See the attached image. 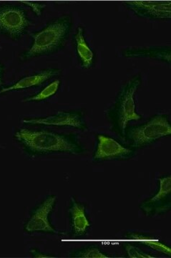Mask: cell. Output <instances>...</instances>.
<instances>
[{
	"mask_svg": "<svg viewBox=\"0 0 171 258\" xmlns=\"http://www.w3.org/2000/svg\"><path fill=\"white\" fill-rule=\"evenodd\" d=\"M15 138L30 152L35 154L64 152L71 154H79V148L73 141L52 132H32L22 128L15 135Z\"/></svg>",
	"mask_w": 171,
	"mask_h": 258,
	"instance_id": "cell-1",
	"label": "cell"
},
{
	"mask_svg": "<svg viewBox=\"0 0 171 258\" xmlns=\"http://www.w3.org/2000/svg\"><path fill=\"white\" fill-rule=\"evenodd\" d=\"M71 26L70 18L62 17L52 22L41 32L33 35V46L25 54V58L50 53L62 45Z\"/></svg>",
	"mask_w": 171,
	"mask_h": 258,
	"instance_id": "cell-2",
	"label": "cell"
},
{
	"mask_svg": "<svg viewBox=\"0 0 171 258\" xmlns=\"http://www.w3.org/2000/svg\"><path fill=\"white\" fill-rule=\"evenodd\" d=\"M170 134L171 126L166 115H157L145 125L132 129L129 137L133 147H142Z\"/></svg>",
	"mask_w": 171,
	"mask_h": 258,
	"instance_id": "cell-3",
	"label": "cell"
},
{
	"mask_svg": "<svg viewBox=\"0 0 171 258\" xmlns=\"http://www.w3.org/2000/svg\"><path fill=\"white\" fill-rule=\"evenodd\" d=\"M29 20L24 10L18 7H0V31L18 39L28 28Z\"/></svg>",
	"mask_w": 171,
	"mask_h": 258,
	"instance_id": "cell-4",
	"label": "cell"
},
{
	"mask_svg": "<svg viewBox=\"0 0 171 258\" xmlns=\"http://www.w3.org/2000/svg\"><path fill=\"white\" fill-rule=\"evenodd\" d=\"M140 85L138 78L131 80L120 95L118 115L119 125L122 134L124 135L125 128L130 120L141 119V116L135 112V93Z\"/></svg>",
	"mask_w": 171,
	"mask_h": 258,
	"instance_id": "cell-5",
	"label": "cell"
},
{
	"mask_svg": "<svg viewBox=\"0 0 171 258\" xmlns=\"http://www.w3.org/2000/svg\"><path fill=\"white\" fill-rule=\"evenodd\" d=\"M57 197H48L34 212L33 216L25 225V230L28 232H45L57 233L49 222V215L53 210Z\"/></svg>",
	"mask_w": 171,
	"mask_h": 258,
	"instance_id": "cell-6",
	"label": "cell"
},
{
	"mask_svg": "<svg viewBox=\"0 0 171 258\" xmlns=\"http://www.w3.org/2000/svg\"><path fill=\"white\" fill-rule=\"evenodd\" d=\"M125 5L139 16L156 20H167L171 17V3L168 2L131 1Z\"/></svg>",
	"mask_w": 171,
	"mask_h": 258,
	"instance_id": "cell-7",
	"label": "cell"
},
{
	"mask_svg": "<svg viewBox=\"0 0 171 258\" xmlns=\"http://www.w3.org/2000/svg\"><path fill=\"white\" fill-rule=\"evenodd\" d=\"M97 150L94 155L96 160H111L125 159L132 154V151L123 147L115 139L103 135H98Z\"/></svg>",
	"mask_w": 171,
	"mask_h": 258,
	"instance_id": "cell-8",
	"label": "cell"
},
{
	"mask_svg": "<svg viewBox=\"0 0 171 258\" xmlns=\"http://www.w3.org/2000/svg\"><path fill=\"white\" fill-rule=\"evenodd\" d=\"M24 123L47 125H68L79 129H83L84 124L79 115L68 112L59 111L55 115H50L42 118L24 120Z\"/></svg>",
	"mask_w": 171,
	"mask_h": 258,
	"instance_id": "cell-9",
	"label": "cell"
},
{
	"mask_svg": "<svg viewBox=\"0 0 171 258\" xmlns=\"http://www.w3.org/2000/svg\"><path fill=\"white\" fill-rule=\"evenodd\" d=\"M58 73L56 70H47V71H42L40 74L34 75V76H28V77L24 78L20 80L18 83H15L13 86L9 88H3L0 93L8 92V91H14V90L25 89L32 87V86H37L41 84L44 81L50 79L52 76H55Z\"/></svg>",
	"mask_w": 171,
	"mask_h": 258,
	"instance_id": "cell-10",
	"label": "cell"
},
{
	"mask_svg": "<svg viewBox=\"0 0 171 258\" xmlns=\"http://www.w3.org/2000/svg\"><path fill=\"white\" fill-rule=\"evenodd\" d=\"M72 200V205L69 212L72 217V224L74 233L76 235H82L86 233V230L90 227L89 221L84 212V208L79 205L74 199Z\"/></svg>",
	"mask_w": 171,
	"mask_h": 258,
	"instance_id": "cell-11",
	"label": "cell"
},
{
	"mask_svg": "<svg viewBox=\"0 0 171 258\" xmlns=\"http://www.w3.org/2000/svg\"><path fill=\"white\" fill-rule=\"evenodd\" d=\"M77 42V53L82 62V66L86 69L91 67L93 60V52L88 47L87 42L84 40L83 30L79 27L77 34L75 35Z\"/></svg>",
	"mask_w": 171,
	"mask_h": 258,
	"instance_id": "cell-12",
	"label": "cell"
},
{
	"mask_svg": "<svg viewBox=\"0 0 171 258\" xmlns=\"http://www.w3.org/2000/svg\"><path fill=\"white\" fill-rule=\"evenodd\" d=\"M130 237L134 240H138L142 244L145 245L149 246L155 250L162 253L167 254V255H171V249L170 247H167L165 244L161 243L157 240L151 238V237H144L143 235H131Z\"/></svg>",
	"mask_w": 171,
	"mask_h": 258,
	"instance_id": "cell-13",
	"label": "cell"
},
{
	"mask_svg": "<svg viewBox=\"0 0 171 258\" xmlns=\"http://www.w3.org/2000/svg\"><path fill=\"white\" fill-rule=\"evenodd\" d=\"M59 86H60V81H55L51 84L49 85L47 87L45 88L43 91L36 95V96L30 97V98L23 100V102L26 103V102L40 101L46 99L49 97L53 96L57 92Z\"/></svg>",
	"mask_w": 171,
	"mask_h": 258,
	"instance_id": "cell-14",
	"label": "cell"
},
{
	"mask_svg": "<svg viewBox=\"0 0 171 258\" xmlns=\"http://www.w3.org/2000/svg\"><path fill=\"white\" fill-rule=\"evenodd\" d=\"M160 182V189L156 195L150 200V203H155L165 198L167 195L171 191V176H168L167 177L162 178L159 179Z\"/></svg>",
	"mask_w": 171,
	"mask_h": 258,
	"instance_id": "cell-15",
	"label": "cell"
},
{
	"mask_svg": "<svg viewBox=\"0 0 171 258\" xmlns=\"http://www.w3.org/2000/svg\"><path fill=\"white\" fill-rule=\"evenodd\" d=\"M75 257H82V258H108V256L102 253L99 249L96 247H90L81 252H77L74 254Z\"/></svg>",
	"mask_w": 171,
	"mask_h": 258,
	"instance_id": "cell-16",
	"label": "cell"
},
{
	"mask_svg": "<svg viewBox=\"0 0 171 258\" xmlns=\"http://www.w3.org/2000/svg\"><path fill=\"white\" fill-rule=\"evenodd\" d=\"M126 251L128 256L131 258H153V256L142 252L140 249L137 248L134 246L128 245L126 247Z\"/></svg>",
	"mask_w": 171,
	"mask_h": 258,
	"instance_id": "cell-17",
	"label": "cell"
},
{
	"mask_svg": "<svg viewBox=\"0 0 171 258\" xmlns=\"http://www.w3.org/2000/svg\"><path fill=\"white\" fill-rule=\"evenodd\" d=\"M30 252H31L34 257H52L51 256L45 255V254L39 253V252H37V251L34 250V249L30 251Z\"/></svg>",
	"mask_w": 171,
	"mask_h": 258,
	"instance_id": "cell-18",
	"label": "cell"
},
{
	"mask_svg": "<svg viewBox=\"0 0 171 258\" xmlns=\"http://www.w3.org/2000/svg\"><path fill=\"white\" fill-rule=\"evenodd\" d=\"M2 68L1 64H0V84L2 83V76H1Z\"/></svg>",
	"mask_w": 171,
	"mask_h": 258,
	"instance_id": "cell-19",
	"label": "cell"
},
{
	"mask_svg": "<svg viewBox=\"0 0 171 258\" xmlns=\"http://www.w3.org/2000/svg\"><path fill=\"white\" fill-rule=\"evenodd\" d=\"M0 48H1V47H0Z\"/></svg>",
	"mask_w": 171,
	"mask_h": 258,
	"instance_id": "cell-20",
	"label": "cell"
}]
</instances>
